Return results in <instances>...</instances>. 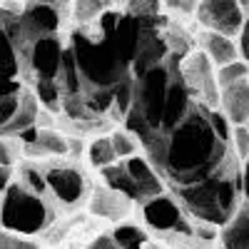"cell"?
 Masks as SVG:
<instances>
[{"mask_svg": "<svg viewBox=\"0 0 249 249\" xmlns=\"http://www.w3.org/2000/svg\"><path fill=\"white\" fill-rule=\"evenodd\" d=\"M232 124L219 107L192 100L187 115L160 137L142 144L144 157L167 187H184L207 177L230 155Z\"/></svg>", "mask_w": 249, "mask_h": 249, "instance_id": "1", "label": "cell"}, {"mask_svg": "<svg viewBox=\"0 0 249 249\" xmlns=\"http://www.w3.org/2000/svg\"><path fill=\"white\" fill-rule=\"evenodd\" d=\"M170 190L190 219L222 227L237 212V207L244 199L242 197V162L230 150V155L217 164V170H212L207 177L184 187H170Z\"/></svg>", "mask_w": 249, "mask_h": 249, "instance_id": "2", "label": "cell"}, {"mask_svg": "<svg viewBox=\"0 0 249 249\" xmlns=\"http://www.w3.org/2000/svg\"><path fill=\"white\" fill-rule=\"evenodd\" d=\"M179 60L182 57L177 53H167L164 60H160L157 65L147 68L140 77L132 80L130 105L122 122H124V130L140 140V144L157 130V124L162 120L170 85L175 75L179 72Z\"/></svg>", "mask_w": 249, "mask_h": 249, "instance_id": "3", "label": "cell"}, {"mask_svg": "<svg viewBox=\"0 0 249 249\" xmlns=\"http://www.w3.org/2000/svg\"><path fill=\"white\" fill-rule=\"evenodd\" d=\"M55 219V199L30 190L20 179H10L5 192L0 195V227L15 234H40Z\"/></svg>", "mask_w": 249, "mask_h": 249, "instance_id": "4", "label": "cell"}, {"mask_svg": "<svg viewBox=\"0 0 249 249\" xmlns=\"http://www.w3.org/2000/svg\"><path fill=\"white\" fill-rule=\"evenodd\" d=\"M30 88L23 82L20 65L8 33L0 28V132L15 120Z\"/></svg>", "mask_w": 249, "mask_h": 249, "instance_id": "5", "label": "cell"}, {"mask_svg": "<svg viewBox=\"0 0 249 249\" xmlns=\"http://www.w3.org/2000/svg\"><path fill=\"white\" fill-rule=\"evenodd\" d=\"M179 75L192 100L207 107H219V85L214 77V65L202 50H190L179 60Z\"/></svg>", "mask_w": 249, "mask_h": 249, "instance_id": "6", "label": "cell"}, {"mask_svg": "<svg viewBox=\"0 0 249 249\" xmlns=\"http://www.w3.org/2000/svg\"><path fill=\"white\" fill-rule=\"evenodd\" d=\"M142 217L152 230L160 232H179V234H192V222L184 214V210L177 204L170 195H155L147 202H142Z\"/></svg>", "mask_w": 249, "mask_h": 249, "instance_id": "7", "label": "cell"}, {"mask_svg": "<svg viewBox=\"0 0 249 249\" xmlns=\"http://www.w3.org/2000/svg\"><path fill=\"white\" fill-rule=\"evenodd\" d=\"M195 15L202 28L230 35V37H237L247 18L237 0H199L195 8Z\"/></svg>", "mask_w": 249, "mask_h": 249, "instance_id": "8", "label": "cell"}, {"mask_svg": "<svg viewBox=\"0 0 249 249\" xmlns=\"http://www.w3.org/2000/svg\"><path fill=\"white\" fill-rule=\"evenodd\" d=\"M43 177L48 182V190L55 202L77 204V202H82V197L88 192L85 177L72 164H48L43 170Z\"/></svg>", "mask_w": 249, "mask_h": 249, "instance_id": "9", "label": "cell"}, {"mask_svg": "<svg viewBox=\"0 0 249 249\" xmlns=\"http://www.w3.org/2000/svg\"><path fill=\"white\" fill-rule=\"evenodd\" d=\"M219 110L230 124H244L249 120V75L219 90Z\"/></svg>", "mask_w": 249, "mask_h": 249, "instance_id": "10", "label": "cell"}, {"mask_svg": "<svg viewBox=\"0 0 249 249\" xmlns=\"http://www.w3.org/2000/svg\"><path fill=\"white\" fill-rule=\"evenodd\" d=\"M222 249H249V202L242 199L237 212L217 232Z\"/></svg>", "mask_w": 249, "mask_h": 249, "instance_id": "11", "label": "cell"}, {"mask_svg": "<svg viewBox=\"0 0 249 249\" xmlns=\"http://www.w3.org/2000/svg\"><path fill=\"white\" fill-rule=\"evenodd\" d=\"M90 212L97 214V217H105L110 222H120L130 212V199L120 192H115V190H110L107 184L97 187L90 197Z\"/></svg>", "mask_w": 249, "mask_h": 249, "instance_id": "12", "label": "cell"}, {"mask_svg": "<svg viewBox=\"0 0 249 249\" xmlns=\"http://www.w3.org/2000/svg\"><path fill=\"white\" fill-rule=\"evenodd\" d=\"M199 50L212 60V65L219 68V65H227L239 57V50H237V43L234 37L230 35H222V33H214V30H204L199 35Z\"/></svg>", "mask_w": 249, "mask_h": 249, "instance_id": "13", "label": "cell"}, {"mask_svg": "<svg viewBox=\"0 0 249 249\" xmlns=\"http://www.w3.org/2000/svg\"><path fill=\"white\" fill-rule=\"evenodd\" d=\"M25 155L30 157H43V155H68V140L62 137L60 132L50 130V127H37L35 132V140L33 142H25Z\"/></svg>", "mask_w": 249, "mask_h": 249, "instance_id": "14", "label": "cell"}, {"mask_svg": "<svg viewBox=\"0 0 249 249\" xmlns=\"http://www.w3.org/2000/svg\"><path fill=\"white\" fill-rule=\"evenodd\" d=\"M110 8H112L110 0H72L70 15L77 20L80 25H90V23H95V20L105 10H110Z\"/></svg>", "mask_w": 249, "mask_h": 249, "instance_id": "15", "label": "cell"}, {"mask_svg": "<svg viewBox=\"0 0 249 249\" xmlns=\"http://www.w3.org/2000/svg\"><path fill=\"white\" fill-rule=\"evenodd\" d=\"M110 237L115 239V244L120 249H142L150 242L147 234H144V230H140V227H135V224H117Z\"/></svg>", "mask_w": 249, "mask_h": 249, "instance_id": "16", "label": "cell"}, {"mask_svg": "<svg viewBox=\"0 0 249 249\" xmlns=\"http://www.w3.org/2000/svg\"><path fill=\"white\" fill-rule=\"evenodd\" d=\"M88 160L95 170H102V167H107V164L117 162V155L112 150V142H110V135L105 137H95L90 142V147H88Z\"/></svg>", "mask_w": 249, "mask_h": 249, "instance_id": "17", "label": "cell"}, {"mask_svg": "<svg viewBox=\"0 0 249 249\" xmlns=\"http://www.w3.org/2000/svg\"><path fill=\"white\" fill-rule=\"evenodd\" d=\"M244 75H249V62H244V60H232V62H227V65H219V68H214V77H217V85H219V90L224 88V85H232V82H237L239 77H244Z\"/></svg>", "mask_w": 249, "mask_h": 249, "instance_id": "18", "label": "cell"}, {"mask_svg": "<svg viewBox=\"0 0 249 249\" xmlns=\"http://www.w3.org/2000/svg\"><path fill=\"white\" fill-rule=\"evenodd\" d=\"M110 142H112V150H115V155H117V160H124V157H132V155H137V150H140V140L132 135V132H127V130H115L112 135H110Z\"/></svg>", "mask_w": 249, "mask_h": 249, "instance_id": "19", "label": "cell"}, {"mask_svg": "<svg viewBox=\"0 0 249 249\" xmlns=\"http://www.w3.org/2000/svg\"><path fill=\"white\" fill-rule=\"evenodd\" d=\"M20 182L28 184L30 190H35V192L50 195L48 182H45V177H43V170H40L37 164H23V167H20Z\"/></svg>", "mask_w": 249, "mask_h": 249, "instance_id": "20", "label": "cell"}, {"mask_svg": "<svg viewBox=\"0 0 249 249\" xmlns=\"http://www.w3.org/2000/svg\"><path fill=\"white\" fill-rule=\"evenodd\" d=\"M230 147H232V152L239 157V162L249 155V130H247V124H232Z\"/></svg>", "mask_w": 249, "mask_h": 249, "instance_id": "21", "label": "cell"}, {"mask_svg": "<svg viewBox=\"0 0 249 249\" xmlns=\"http://www.w3.org/2000/svg\"><path fill=\"white\" fill-rule=\"evenodd\" d=\"M0 249H40V247L35 242H30L28 237L15 234V232L0 227Z\"/></svg>", "mask_w": 249, "mask_h": 249, "instance_id": "22", "label": "cell"}, {"mask_svg": "<svg viewBox=\"0 0 249 249\" xmlns=\"http://www.w3.org/2000/svg\"><path fill=\"white\" fill-rule=\"evenodd\" d=\"M160 5L162 0H127V13L132 15H142V18H152V15H160Z\"/></svg>", "mask_w": 249, "mask_h": 249, "instance_id": "23", "label": "cell"}, {"mask_svg": "<svg viewBox=\"0 0 249 249\" xmlns=\"http://www.w3.org/2000/svg\"><path fill=\"white\" fill-rule=\"evenodd\" d=\"M237 50H239V60L249 62V18H244V23L237 33Z\"/></svg>", "mask_w": 249, "mask_h": 249, "instance_id": "24", "label": "cell"}, {"mask_svg": "<svg viewBox=\"0 0 249 249\" xmlns=\"http://www.w3.org/2000/svg\"><path fill=\"white\" fill-rule=\"evenodd\" d=\"M199 0H164V5H167L170 10H177V13H184V15H190L195 13Z\"/></svg>", "mask_w": 249, "mask_h": 249, "instance_id": "25", "label": "cell"}, {"mask_svg": "<svg viewBox=\"0 0 249 249\" xmlns=\"http://www.w3.org/2000/svg\"><path fill=\"white\" fill-rule=\"evenodd\" d=\"M88 249H120V247L115 244V239H112L110 234H100L97 239H92V242L88 244Z\"/></svg>", "mask_w": 249, "mask_h": 249, "instance_id": "26", "label": "cell"}, {"mask_svg": "<svg viewBox=\"0 0 249 249\" xmlns=\"http://www.w3.org/2000/svg\"><path fill=\"white\" fill-rule=\"evenodd\" d=\"M242 197L249 202V155L242 160Z\"/></svg>", "mask_w": 249, "mask_h": 249, "instance_id": "27", "label": "cell"}, {"mask_svg": "<svg viewBox=\"0 0 249 249\" xmlns=\"http://www.w3.org/2000/svg\"><path fill=\"white\" fill-rule=\"evenodd\" d=\"M10 179H13V167L10 164H0V195L5 192V187L10 184Z\"/></svg>", "mask_w": 249, "mask_h": 249, "instance_id": "28", "label": "cell"}, {"mask_svg": "<svg viewBox=\"0 0 249 249\" xmlns=\"http://www.w3.org/2000/svg\"><path fill=\"white\" fill-rule=\"evenodd\" d=\"M142 249H162V247H160V244H152V242H147V244H144Z\"/></svg>", "mask_w": 249, "mask_h": 249, "instance_id": "29", "label": "cell"}, {"mask_svg": "<svg viewBox=\"0 0 249 249\" xmlns=\"http://www.w3.org/2000/svg\"><path fill=\"white\" fill-rule=\"evenodd\" d=\"M244 124H247V130H249V120H247V122H244Z\"/></svg>", "mask_w": 249, "mask_h": 249, "instance_id": "30", "label": "cell"}]
</instances>
